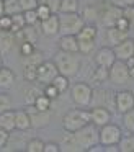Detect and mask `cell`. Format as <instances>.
I'll use <instances>...</instances> for the list:
<instances>
[{"label": "cell", "mask_w": 134, "mask_h": 152, "mask_svg": "<svg viewBox=\"0 0 134 152\" xmlns=\"http://www.w3.org/2000/svg\"><path fill=\"white\" fill-rule=\"evenodd\" d=\"M54 64L57 67L59 74L65 77H75L80 70L82 61H80V54L78 53H67V51H61L59 49L54 56Z\"/></svg>", "instance_id": "cell-1"}, {"label": "cell", "mask_w": 134, "mask_h": 152, "mask_svg": "<svg viewBox=\"0 0 134 152\" xmlns=\"http://www.w3.org/2000/svg\"><path fill=\"white\" fill-rule=\"evenodd\" d=\"M74 137L82 151H92L98 145V126H95L92 121L87 123L83 128L74 132Z\"/></svg>", "instance_id": "cell-2"}, {"label": "cell", "mask_w": 134, "mask_h": 152, "mask_svg": "<svg viewBox=\"0 0 134 152\" xmlns=\"http://www.w3.org/2000/svg\"><path fill=\"white\" fill-rule=\"evenodd\" d=\"M87 123H90V110L74 108L64 115V118H62V128L65 131L75 132L77 129L83 128Z\"/></svg>", "instance_id": "cell-3"}, {"label": "cell", "mask_w": 134, "mask_h": 152, "mask_svg": "<svg viewBox=\"0 0 134 152\" xmlns=\"http://www.w3.org/2000/svg\"><path fill=\"white\" fill-rule=\"evenodd\" d=\"M85 25V20L78 12L75 13H59V34H77Z\"/></svg>", "instance_id": "cell-4"}, {"label": "cell", "mask_w": 134, "mask_h": 152, "mask_svg": "<svg viewBox=\"0 0 134 152\" xmlns=\"http://www.w3.org/2000/svg\"><path fill=\"white\" fill-rule=\"evenodd\" d=\"M121 136H123L121 128L110 121L98 128V144H101L103 147H106V145H116L119 142Z\"/></svg>", "instance_id": "cell-5"}, {"label": "cell", "mask_w": 134, "mask_h": 152, "mask_svg": "<svg viewBox=\"0 0 134 152\" xmlns=\"http://www.w3.org/2000/svg\"><path fill=\"white\" fill-rule=\"evenodd\" d=\"M108 80L114 85H126L131 80L129 70H127L126 61L116 59L110 67H108Z\"/></svg>", "instance_id": "cell-6"}, {"label": "cell", "mask_w": 134, "mask_h": 152, "mask_svg": "<svg viewBox=\"0 0 134 152\" xmlns=\"http://www.w3.org/2000/svg\"><path fill=\"white\" fill-rule=\"evenodd\" d=\"M90 106H105L110 111H116L114 108V93L103 87H97L92 90V100Z\"/></svg>", "instance_id": "cell-7"}, {"label": "cell", "mask_w": 134, "mask_h": 152, "mask_svg": "<svg viewBox=\"0 0 134 152\" xmlns=\"http://www.w3.org/2000/svg\"><path fill=\"white\" fill-rule=\"evenodd\" d=\"M92 87L85 82H78L72 87V102L78 106V108H87L90 106V100H92Z\"/></svg>", "instance_id": "cell-8"}, {"label": "cell", "mask_w": 134, "mask_h": 152, "mask_svg": "<svg viewBox=\"0 0 134 152\" xmlns=\"http://www.w3.org/2000/svg\"><path fill=\"white\" fill-rule=\"evenodd\" d=\"M59 74L57 67H56L54 61H42L36 69V82L41 83H51L52 79Z\"/></svg>", "instance_id": "cell-9"}, {"label": "cell", "mask_w": 134, "mask_h": 152, "mask_svg": "<svg viewBox=\"0 0 134 152\" xmlns=\"http://www.w3.org/2000/svg\"><path fill=\"white\" fill-rule=\"evenodd\" d=\"M134 106V92L133 90H119L114 93V108L116 113H126Z\"/></svg>", "instance_id": "cell-10"}, {"label": "cell", "mask_w": 134, "mask_h": 152, "mask_svg": "<svg viewBox=\"0 0 134 152\" xmlns=\"http://www.w3.org/2000/svg\"><path fill=\"white\" fill-rule=\"evenodd\" d=\"M26 111L31 119V128H44L51 123V111H39L34 105H26Z\"/></svg>", "instance_id": "cell-11"}, {"label": "cell", "mask_w": 134, "mask_h": 152, "mask_svg": "<svg viewBox=\"0 0 134 152\" xmlns=\"http://www.w3.org/2000/svg\"><path fill=\"white\" fill-rule=\"evenodd\" d=\"M123 15V8L118 7V5H113L110 2H106V5L103 7V12L100 15V21L105 25V26H114V21Z\"/></svg>", "instance_id": "cell-12"}, {"label": "cell", "mask_w": 134, "mask_h": 152, "mask_svg": "<svg viewBox=\"0 0 134 152\" xmlns=\"http://www.w3.org/2000/svg\"><path fill=\"white\" fill-rule=\"evenodd\" d=\"M113 51H114L116 59L127 61L129 57L134 56V38H126V39H123L121 43L114 44Z\"/></svg>", "instance_id": "cell-13"}, {"label": "cell", "mask_w": 134, "mask_h": 152, "mask_svg": "<svg viewBox=\"0 0 134 152\" xmlns=\"http://www.w3.org/2000/svg\"><path fill=\"white\" fill-rule=\"evenodd\" d=\"M90 121L93 123L95 126H103L106 123L111 121V111L105 106H92L90 110Z\"/></svg>", "instance_id": "cell-14"}, {"label": "cell", "mask_w": 134, "mask_h": 152, "mask_svg": "<svg viewBox=\"0 0 134 152\" xmlns=\"http://www.w3.org/2000/svg\"><path fill=\"white\" fill-rule=\"evenodd\" d=\"M114 61H116V56H114L113 48L103 46V48H100V49L97 51V54H95V62H97V66L110 67Z\"/></svg>", "instance_id": "cell-15"}, {"label": "cell", "mask_w": 134, "mask_h": 152, "mask_svg": "<svg viewBox=\"0 0 134 152\" xmlns=\"http://www.w3.org/2000/svg\"><path fill=\"white\" fill-rule=\"evenodd\" d=\"M41 33L46 36L59 34V13H51V17L41 21Z\"/></svg>", "instance_id": "cell-16"}, {"label": "cell", "mask_w": 134, "mask_h": 152, "mask_svg": "<svg viewBox=\"0 0 134 152\" xmlns=\"http://www.w3.org/2000/svg\"><path fill=\"white\" fill-rule=\"evenodd\" d=\"M38 30L34 28V25H25V28L23 30H20L18 33H15V41L20 39V43L21 41H28V43H33L36 44L38 43Z\"/></svg>", "instance_id": "cell-17"}, {"label": "cell", "mask_w": 134, "mask_h": 152, "mask_svg": "<svg viewBox=\"0 0 134 152\" xmlns=\"http://www.w3.org/2000/svg\"><path fill=\"white\" fill-rule=\"evenodd\" d=\"M15 34L12 31H5V30H0V56H5L8 54L10 51L13 49L15 46Z\"/></svg>", "instance_id": "cell-18"}, {"label": "cell", "mask_w": 134, "mask_h": 152, "mask_svg": "<svg viewBox=\"0 0 134 152\" xmlns=\"http://www.w3.org/2000/svg\"><path fill=\"white\" fill-rule=\"evenodd\" d=\"M59 145H61V151H65V152H82V149L78 147L77 141L74 137V132L65 131V129H64V134H62Z\"/></svg>", "instance_id": "cell-19"}, {"label": "cell", "mask_w": 134, "mask_h": 152, "mask_svg": "<svg viewBox=\"0 0 134 152\" xmlns=\"http://www.w3.org/2000/svg\"><path fill=\"white\" fill-rule=\"evenodd\" d=\"M57 46L61 51L78 53V43H77V36H75V34H64V36H61Z\"/></svg>", "instance_id": "cell-20"}, {"label": "cell", "mask_w": 134, "mask_h": 152, "mask_svg": "<svg viewBox=\"0 0 134 152\" xmlns=\"http://www.w3.org/2000/svg\"><path fill=\"white\" fill-rule=\"evenodd\" d=\"M31 128V119H29L28 111L25 110H16L15 111V129L18 131H26Z\"/></svg>", "instance_id": "cell-21"}, {"label": "cell", "mask_w": 134, "mask_h": 152, "mask_svg": "<svg viewBox=\"0 0 134 152\" xmlns=\"http://www.w3.org/2000/svg\"><path fill=\"white\" fill-rule=\"evenodd\" d=\"M15 79H16L15 72H13L10 67L3 66L2 69H0V90H8L10 87H13Z\"/></svg>", "instance_id": "cell-22"}, {"label": "cell", "mask_w": 134, "mask_h": 152, "mask_svg": "<svg viewBox=\"0 0 134 152\" xmlns=\"http://www.w3.org/2000/svg\"><path fill=\"white\" fill-rule=\"evenodd\" d=\"M127 33H129V31L118 30L116 26H108L106 28V41L111 44V46H114V44L121 43L123 39L129 38V36H127Z\"/></svg>", "instance_id": "cell-23"}, {"label": "cell", "mask_w": 134, "mask_h": 152, "mask_svg": "<svg viewBox=\"0 0 134 152\" xmlns=\"http://www.w3.org/2000/svg\"><path fill=\"white\" fill-rule=\"evenodd\" d=\"M0 128L10 132L15 131V111L13 110H7V111L0 113Z\"/></svg>", "instance_id": "cell-24"}, {"label": "cell", "mask_w": 134, "mask_h": 152, "mask_svg": "<svg viewBox=\"0 0 134 152\" xmlns=\"http://www.w3.org/2000/svg\"><path fill=\"white\" fill-rule=\"evenodd\" d=\"M116 145L119 152H134V132L123 134Z\"/></svg>", "instance_id": "cell-25"}, {"label": "cell", "mask_w": 134, "mask_h": 152, "mask_svg": "<svg viewBox=\"0 0 134 152\" xmlns=\"http://www.w3.org/2000/svg\"><path fill=\"white\" fill-rule=\"evenodd\" d=\"M80 8V0H61L59 13H75Z\"/></svg>", "instance_id": "cell-26"}, {"label": "cell", "mask_w": 134, "mask_h": 152, "mask_svg": "<svg viewBox=\"0 0 134 152\" xmlns=\"http://www.w3.org/2000/svg\"><path fill=\"white\" fill-rule=\"evenodd\" d=\"M77 43H78V54L88 56V54L93 53L95 39H85V38H77Z\"/></svg>", "instance_id": "cell-27"}, {"label": "cell", "mask_w": 134, "mask_h": 152, "mask_svg": "<svg viewBox=\"0 0 134 152\" xmlns=\"http://www.w3.org/2000/svg\"><path fill=\"white\" fill-rule=\"evenodd\" d=\"M42 56H44V54H42L41 51L34 49L31 54H29V56L23 57V66H36V67H38L39 64L44 61V57H42Z\"/></svg>", "instance_id": "cell-28"}, {"label": "cell", "mask_w": 134, "mask_h": 152, "mask_svg": "<svg viewBox=\"0 0 134 152\" xmlns=\"http://www.w3.org/2000/svg\"><path fill=\"white\" fill-rule=\"evenodd\" d=\"M51 83L59 90V93L67 92V88L70 87V80H69V77L62 75V74H57V75H56L54 79H52V82H51Z\"/></svg>", "instance_id": "cell-29"}, {"label": "cell", "mask_w": 134, "mask_h": 152, "mask_svg": "<svg viewBox=\"0 0 134 152\" xmlns=\"http://www.w3.org/2000/svg\"><path fill=\"white\" fill-rule=\"evenodd\" d=\"M97 34H98V30H97L95 25H87V23H85L83 26H82V30L78 31L75 36H77V38H85V39H95Z\"/></svg>", "instance_id": "cell-30"}, {"label": "cell", "mask_w": 134, "mask_h": 152, "mask_svg": "<svg viewBox=\"0 0 134 152\" xmlns=\"http://www.w3.org/2000/svg\"><path fill=\"white\" fill-rule=\"evenodd\" d=\"M41 93H42V92H41V90H39L36 85H29L28 88L25 90V95H23L25 103H26V105H33V103H34V100L38 98Z\"/></svg>", "instance_id": "cell-31"}, {"label": "cell", "mask_w": 134, "mask_h": 152, "mask_svg": "<svg viewBox=\"0 0 134 152\" xmlns=\"http://www.w3.org/2000/svg\"><path fill=\"white\" fill-rule=\"evenodd\" d=\"M21 12V7H20L18 0H3V13L5 15H15Z\"/></svg>", "instance_id": "cell-32"}, {"label": "cell", "mask_w": 134, "mask_h": 152, "mask_svg": "<svg viewBox=\"0 0 134 152\" xmlns=\"http://www.w3.org/2000/svg\"><path fill=\"white\" fill-rule=\"evenodd\" d=\"M25 25H26V21H25V17H23V12L12 15V30H10V31H12L13 34L18 33L20 30H23Z\"/></svg>", "instance_id": "cell-33"}, {"label": "cell", "mask_w": 134, "mask_h": 152, "mask_svg": "<svg viewBox=\"0 0 134 152\" xmlns=\"http://www.w3.org/2000/svg\"><path fill=\"white\" fill-rule=\"evenodd\" d=\"M51 102H52V100L49 98V96H46L44 93H41V95L34 100L33 105H34L39 111H49V110H51Z\"/></svg>", "instance_id": "cell-34"}, {"label": "cell", "mask_w": 134, "mask_h": 152, "mask_svg": "<svg viewBox=\"0 0 134 152\" xmlns=\"http://www.w3.org/2000/svg\"><path fill=\"white\" fill-rule=\"evenodd\" d=\"M92 79L98 83H103L108 80V67H103V66H97L92 74Z\"/></svg>", "instance_id": "cell-35"}, {"label": "cell", "mask_w": 134, "mask_h": 152, "mask_svg": "<svg viewBox=\"0 0 134 152\" xmlns=\"http://www.w3.org/2000/svg\"><path fill=\"white\" fill-rule=\"evenodd\" d=\"M42 147H44V141H41V139H38V137L29 139L25 144L26 152H42Z\"/></svg>", "instance_id": "cell-36"}, {"label": "cell", "mask_w": 134, "mask_h": 152, "mask_svg": "<svg viewBox=\"0 0 134 152\" xmlns=\"http://www.w3.org/2000/svg\"><path fill=\"white\" fill-rule=\"evenodd\" d=\"M123 124L129 132H134V106L126 113H123Z\"/></svg>", "instance_id": "cell-37"}, {"label": "cell", "mask_w": 134, "mask_h": 152, "mask_svg": "<svg viewBox=\"0 0 134 152\" xmlns=\"http://www.w3.org/2000/svg\"><path fill=\"white\" fill-rule=\"evenodd\" d=\"M7 110H13V102L12 96L5 92H0V113L7 111Z\"/></svg>", "instance_id": "cell-38"}, {"label": "cell", "mask_w": 134, "mask_h": 152, "mask_svg": "<svg viewBox=\"0 0 134 152\" xmlns=\"http://www.w3.org/2000/svg\"><path fill=\"white\" fill-rule=\"evenodd\" d=\"M34 10H36V15H38V20H39V21L46 20V18H48V17H51V13H52V12H51V8H49V7H46L44 4H39V2H38V7H36Z\"/></svg>", "instance_id": "cell-39"}, {"label": "cell", "mask_w": 134, "mask_h": 152, "mask_svg": "<svg viewBox=\"0 0 134 152\" xmlns=\"http://www.w3.org/2000/svg\"><path fill=\"white\" fill-rule=\"evenodd\" d=\"M36 66H23V77L26 82H36Z\"/></svg>", "instance_id": "cell-40"}, {"label": "cell", "mask_w": 134, "mask_h": 152, "mask_svg": "<svg viewBox=\"0 0 134 152\" xmlns=\"http://www.w3.org/2000/svg\"><path fill=\"white\" fill-rule=\"evenodd\" d=\"M34 49H36V44H33V43H28V41H21L20 43V54H21V57L29 56Z\"/></svg>", "instance_id": "cell-41"}, {"label": "cell", "mask_w": 134, "mask_h": 152, "mask_svg": "<svg viewBox=\"0 0 134 152\" xmlns=\"http://www.w3.org/2000/svg\"><path fill=\"white\" fill-rule=\"evenodd\" d=\"M42 93H44L46 96H49L51 100H56L59 95H61V93H59V90L56 88V87L52 85V83H46L44 88H42Z\"/></svg>", "instance_id": "cell-42"}, {"label": "cell", "mask_w": 134, "mask_h": 152, "mask_svg": "<svg viewBox=\"0 0 134 152\" xmlns=\"http://www.w3.org/2000/svg\"><path fill=\"white\" fill-rule=\"evenodd\" d=\"M114 26H116L118 30H123V31H129V30H131V21L127 20L126 17H123V15H121V17L118 18L116 21H114Z\"/></svg>", "instance_id": "cell-43"}, {"label": "cell", "mask_w": 134, "mask_h": 152, "mask_svg": "<svg viewBox=\"0 0 134 152\" xmlns=\"http://www.w3.org/2000/svg\"><path fill=\"white\" fill-rule=\"evenodd\" d=\"M23 17H25L26 25H36L38 23V15H36V10H26L23 12Z\"/></svg>", "instance_id": "cell-44"}, {"label": "cell", "mask_w": 134, "mask_h": 152, "mask_svg": "<svg viewBox=\"0 0 134 152\" xmlns=\"http://www.w3.org/2000/svg\"><path fill=\"white\" fill-rule=\"evenodd\" d=\"M18 2H20V7H21V12L34 10L38 7V0H18Z\"/></svg>", "instance_id": "cell-45"}, {"label": "cell", "mask_w": 134, "mask_h": 152, "mask_svg": "<svg viewBox=\"0 0 134 152\" xmlns=\"http://www.w3.org/2000/svg\"><path fill=\"white\" fill-rule=\"evenodd\" d=\"M39 4H44L46 7L51 8L52 13H59V4H61V0H38Z\"/></svg>", "instance_id": "cell-46"}, {"label": "cell", "mask_w": 134, "mask_h": 152, "mask_svg": "<svg viewBox=\"0 0 134 152\" xmlns=\"http://www.w3.org/2000/svg\"><path fill=\"white\" fill-rule=\"evenodd\" d=\"M0 30H5V31L12 30V17H10V15L3 13L2 17H0Z\"/></svg>", "instance_id": "cell-47"}, {"label": "cell", "mask_w": 134, "mask_h": 152, "mask_svg": "<svg viewBox=\"0 0 134 152\" xmlns=\"http://www.w3.org/2000/svg\"><path fill=\"white\" fill-rule=\"evenodd\" d=\"M8 141H10V131L0 128V151H3V149L7 147Z\"/></svg>", "instance_id": "cell-48"}, {"label": "cell", "mask_w": 134, "mask_h": 152, "mask_svg": "<svg viewBox=\"0 0 134 152\" xmlns=\"http://www.w3.org/2000/svg\"><path fill=\"white\" fill-rule=\"evenodd\" d=\"M123 17H126L131 21V26H134V5L123 7Z\"/></svg>", "instance_id": "cell-49"}, {"label": "cell", "mask_w": 134, "mask_h": 152, "mask_svg": "<svg viewBox=\"0 0 134 152\" xmlns=\"http://www.w3.org/2000/svg\"><path fill=\"white\" fill-rule=\"evenodd\" d=\"M42 152H61V145L57 142H44Z\"/></svg>", "instance_id": "cell-50"}, {"label": "cell", "mask_w": 134, "mask_h": 152, "mask_svg": "<svg viewBox=\"0 0 134 152\" xmlns=\"http://www.w3.org/2000/svg\"><path fill=\"white\" fill-rule=\"evenodd\" d=\"M110 4L113 5H118V7H127V5H134V0H108Z\"/></svg>", "instance_id": "cell-51"}, {"label": "cell", "mask_w": 134, "mask_h": 152, "mask_svg": "<svg viewBox=\"0 0 134 152\" xmlns=\"http://www.w3.org/2000/svg\"><path fill=\"white\" fill-rule=\"evenodd\" d=\"M126 66H127V70H129L131 79H134V56L129 57V59L126 61Z\"/></svg>", "instance_id": "cell-52"}, {"label": "cell", "mask_w": 134, "mask_h": 152, "mask_svg": "<svg viewBox=\"0 0 134 152\" xmlns=\"http://www.w3.org/2000/svg\"><path fill=\"white\" fill-rule=\"evenodd\" d=\"M3 15V0H0V17Z\"/></svg>", "instance_id": "cell-53"}, {"label": "cell", "mask_w": 134, "mask_h": 152, "mask_svg": "<svg viewBox=\"0 0 134 152\" xmlns=\"http://www.w3.org/2000/svg\"><path fill=\"white\" fill-rule=\"evenodd\" d=\"M3 67V62H2V57H0V69Z\"/></svg>", "instance_id": "cell-54"}]
</instances>
